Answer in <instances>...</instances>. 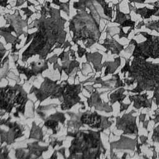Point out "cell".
Listing matches in <instances>:
<instances>
[{
	"mask_svg": "<svg viewBox=\"0 0 159 159\" xmlns=\"http://www.w3.org/2000/svg\"><path fill=\"white\" fill-rule=\"evenodd\" d=\"M35 1H37V2L39 4H40V1H39V0H35Z\"/></svg>",
	"mask_w": 159,
	"mask_h": 159,
	"instance_id": "obj_30",
	"label": "cell"
},
{
	"mask_svg": "<svg viewBox=\"0 0 159 159\" xmlns=\"http://www.w3.org/2000/svg\"><path fill=\"white\" fill-rule=\"evenodd\" d=\"M132 112H135L132 110L130 112L124 114L121 117L117 116L116 117V127L117 130H123V135H138V127L136 124V116L132 115Z\"/></svg>",
	"mask_w": 159,
	"mask_h": 159,
	"instance_id": "obj_6",
	"label": "cell"
},
{
	"mask_svg": "<svg viewBox=\"0 0 159 159\" xmlns=\"http://www.w3.org/2000/svg\"><path fill=\"white\" fill-rule=\"evenodd\" d=\"M40 6V17L35 19L30 23L33 25L27 29L36 28V32L32 34H26L27 39L25 45L32 40V42L24 54H43L49 51L56 43L61 45L66 39V32L65 24L66 20L61 16V10L51 6V2L47 0Z\"/></svg>",
	"mask_w": 159,
	"mask_h": 159,
	"instance_id": "obj_1",
	"label": "cell"
},
{
	"mask_svg": "<svg viewBox=\"0 0 159 159\" xmlns=\"http://www.w3.org/2000/svg\"><path fill=\"white\" fill-rule=\"evenodd\" d=\"M152 99H155V104L157 106H159V89L153 91V95Z\"/></svg>",
	"mask_w": 159,
	"mask_h": 159,
	"instance_id": "obj_19",
	"label": "cell"
},
{
	"mask_svg": "<svg viewBox=\"0 0 159 159\" xmlns=\"http://www.w3.org/2000/svg\"><path fill=\"white\" fill-rule=\"evenodd\" d=\"M128 78L137 83L135 88L126 90L133 93L159 89V64L152 63L140 58L134 57L128 71Z\"/></svg>",
	"mask_w": 159,
	"mask_h": 159,
	"instance_id": "obj_3",
	"label": "cell"
},
{
	"mask_svg": "<svg viewBox=\"0 0 159 159\" xmlns=\"http://www.w3.org/2000/svg\"><path fill=\"white\" fill-rule=\"evenodd\" d=\"M126 91L124 88H119L117 90L110 94V102L111 104H113L116 102H122L125 98L126 95L124 94V92Z\"/></svg>",
	"mask_w": 159,
	"mask_h": 159,
	"instance_id": "obj_11",
	"label": "cell"
},
{
	"mask_svg": "<svg viewBox=\"0 0 159 159\" xmlns=\"http://www.w3.org/2000/svg\"><path fill=\"white\" fill-rule=\"evenodd\" d=\"M145 25L144 22H143V21H142V22H140V23H139L138 25L137 26V29H140L142 26H143V25Z\"/></svg>",
	"mask_w": 159,
	"mask_h": 159,
	"instance_id": "obj_28",
	"label": "cell"
},
{
	"mask_svg": "<svg viewBox=\"0 0 159 159\" xmlns=\"http://www.w3.org/2000/svg\"><path fill=\"white\" fill-rule=\"evenodd\" d=\"M153 120L154 122V125H155L158 122H159V113L155 114V117L153 119Z\"/></svg>",
	"mask_w": 159,
	"mask_h": 159,
	"instance_id": "obj_25",
	"label": "cell"
},
{
	"mask_svg": "<svg viewBox=\"0 0 159 159\" xmlns=\"http://www.w3.org/2000/svg\"><path fill=\"white\" fill-rule=\"evenodd\" d=\"M8 5H10V3L8 2V0H0V6L2 7H7Z\"/></svg>",
	"mask_w": 159,
	"mask_h": 159,
	"instance_id": "obj_23",
	"label": "cell"
},
{
	"mask_svg": "<svg viewBox=\"0 0 159 159\" xmlns=\"http://www.w3.org/2000/svg\"><path fill=\"white\" fill-rule=\"evenodd\" d=\"M148 122H149V120H144V122H143V127L145 129H147L148 128Z\"/></svg>",
	"mask_w": 159,
	"mask_h": 159,
	"instance_id": "obj_26",
	"label": "cell"
},
{
	"mask_svg": "<svg viewBox=\"0 0 159 159\" xmlns=\"http://www.w3.org/2000/svg\"><path fill=\"white\" fill-rule=\"evenodd\" d=\"M100 6L104 12L106 16L109 19L112 18V8L108 6L105 0H78L75 1L73 4V7L76 10H86L89 9L94 7Z\"/></svg>",
	"mask_w": 159,
	"mask_h": 159,
	"instance_id": "obj_7",
	"label": "cell"
},
{
	"mask_svg": "<svg viewBox=\"0 0 159 159\" xmlns=\"http://www.w3.org/2000/svg\"><path fill=\"white\" fill-rule=\"evenodd\" d=\"M108 51H110L112 54L119 55L120 52L124 49V46L118 43L114 39H109L106 38L104 40V43L101 44Z\"/></svg>",
	"mask_w": 159,
	"mask_h": 159,
	"instance_id": "obj_10",
	"label": "cell"
},
{
	"mask_svg": "<svg viewBox=\"0 0 159 159\" xmlns=\"http://www.w3.org/2000/svg\"><path fill=\"white\" fill-rule=\"evenodd\" d=\"M3 17L6 21V24H9L8 27H0V35L4 37L7 43H11L12 47H15L16 44H19L21 39H18L11 34L12 32H15L17 37L19 38L22 34L26 35V33L23 31V28L28 25L29 19H22V17L20 14L19 9H15L13 14L6 13L3 15Z\"/></svg>",
	"mask_w": 159,
	"mask_h": 159,
	"instance_id": "obj_4",
	"label": "cell"
},
{
	"mask_svg": "<svg viewBox=\"0 0 159 159\" xmlns=\"http://www.w3.org/2000/svg\"><path fill=\"white\" fill-rule=\"evenodd\" d=\"M130 58H129V59H127V60L125 61V65H124V67L120 70L121 73L125 74L126 72H128V71H129V69H130Z\"/></svg>",
	"mask_w": 159,
	"mask_h": 159,
	"instance_id": "obj_18",
	"label": "cell"
},
{
	"mask_svg": "<svg viewBox=\"0 0 159 159\" xmlns=\"http://www.w3.org/2000/svg\"><path fill=\"white\" fill-rule=\"evenodd\" d=\"M86 10H76V14L70 20V31L73 32L72 41L77 43L82 40L86 47H89L99 40L101 32L99 30V21L103 18L97 7Z\"/></svg>",
	"mask_w": 159,
	"mask_h": 159,
	"instance_id": "obj_2",
	"label": "cell"
},
{
	"mask_svg": "<svg viewBox=\"0 0 159 159\" xmlns=\"http://www.w3.org/2000/svg\"><path fill=\"white\" fill-rule=\"evenodd\" d=\"M147 40L139 43L135 40L132 39L129 45H134L132 57L147 60L149 58L153 59L159 58V37L152 35L147 32H140Z\"/></svg>",
	"mask_w": 159,
	"mask_h": 159,
	"instance_id": "obj_5",
	"label": "cell"
},
{
	"mask_svg": "<svg viewBox=\"0 0 159 159\" xmlns=\"http://www.w3.org/2000/svg\"><path fill=\"white\" fill-rule=\"evenodd\" d=\"M145 27L148 29H150L151 30H154L159 32V20L157 21H153V22H149L145 25Z\"/></svg>",
	"mask_w": 159,
	"mask_h": 159,
	"instance_id": "obj_15",
	"label": "cell"
},
{
	"mask_svg": "<svg viewBox=\"0 0 159 159\" xmlns=\"http://www.w3.org/2000/svg\"><path fill=\"white\" fill-rule=\"evenodd\" d=\"M119 104H120V111H119V112L120 113L122 111H125V110H127L128 109V107L130 106V105L131 104V102H130V104H125V103H124L122 102H119Z\"/></svg>",
	"mask_w": 159,
	"mask_h": 159,
	"instance_id": "obj_20",
	"label": "cell"
},
{
	"mask_svg": "<svg viewBox=\"0 0 159 159\" xmlns=\"http://www.w3.org/2000/svg\"><path fill=\"white\" fill-rule=\"evenodd\" d=\"M145 117H146V114H140L139 116V122H144L145 119Z\"/></svg>",
	"mask_w": 159,
	"mask_h": 159,
	"instance_id": "obj_24",
	"label": "cell"
},
{
	"mask_svg": "<svg viewBox=\"0 0 159 159\" xmlns=\"http://www.w3.org/2000/svg\"><path fill=\"white\" fill-rule=\"evenodd\" d=\"M140 140L141 142V145H146L147 144V140H148V137L145 135H140L139 136Z\"/></svg>",
	"mask_w": 159,
	"mask_h": 159,
	"instance_id": "obj_21",
	"label": "cell"
},
{
	"mask_svg": "<svg viewBox=\"0 0 159 159\" xmlns=\"http://www.w3.org/2000/svg\"><path fill=\"white\" fill-rule=\"evenodd\" d=\"M27 0H16V4L14 6H12L11 7H19L22 5H23L25 2H26Z\"/></svg>",
	"mask_w": 159,
	"mask_h": 159,
	"instance_id": "obj_22",
	"label": "cell"
},
{
	"mask_svg": "<svg viewBox=\"0 0 159 159\" xmlns=\"http://www.w3.org/2000/svg\"><path fill=\"white\" fill-rule=\"evenodd\" d=\"M148 95L147 93L143 94H139L134 95H129V99L131 102H133L134 108L139 109L141 107L151 108L152 105V98L148 99Z\"/></svg>",
	"mask_w": 159,
	"mask_h": 159,
	"instance_id": "obj_9",
	"label": "cell"
},
{
	"mask_svg": "<svg viewBox=\"0 0 159 159\" xmlns=\"http://www.w3.org/2000/svg\"><path fill=\"white\" fill-rule=\"evenodd\" d=\"M120 65V57H118L114 59V61H107L104 63L103 66H106V68L104 72V76L109 74H112Z\"/></svg>",
	"mask_w": 159,
	"mask_h": 159,
	"instance_id": "obj_12",
	"label": "cell"
},
{
	"mask_svg": "<svg viewBox=\"0 0 159 159\" xmlns=\"http://www.w3.org/2000/svg\"><path fill=\"white\" fill-rule=\"evenodd\" d=\"M71 0H68L66 2H61L60 0H52V4L58 6L59 9L63 11L66 15L69 17L70 16V3Z\"/></svg>",
	"mask_w": 159,
	"mask_h": 159,
	"instance_id": "obj_13",
	"label": "cell"
},
{
	"mask_svg": "<svg viewBox=\"0 0 159 159\" xmlns=\"http://www.w3.org/2000/svg\"><path fill=\"white\" fill-rule=\"evenodd\" d=\"M26 3H27V7L33 6L34 7H35V5L34 3L31 2H30V1H29V0H27V1H26Z\"/></svg>",
	"mask_w": 159,
	"mask_h": 159,
	"instance_id": "obj_27",
	"label": "cell"
},
{
	"mask_svg": "<svg viewBox=\"0 0 159 159\" xmlns=\"http://www.w3.org/2000/svg\"><path fill=\"white\" fill-rule=\"evenodd\" d=\"M127 155V153H124L123 156L122 157V158H126V156Z\"/></svg>",
	"mask_w": 159,
	"mask_h": 159,
	"instance_id": "obj_29",
	"label": "cell"
},
{
	"mask_svg": "<svg viewBox=\"0 0 159 159\" xmlns=\"http://www.w3.org/2000/svg\"><path fill=\"white\" fill-rule=\"evenodd\" d=\"M138 137L139 135H137L135 139H132L122 134L120 135V139L119 140L112 142L110 143L111 150L115 149L120 151L125 150L134 151L136 147L137 143L138 142Z\"/></svg>",
	"mask_w": 159,
	"mask_h": 159,
	"instance_id": "obj_8",
	"label": "cell"
},
{
	"mask_svg": "<svg viewBox=\"0 0 159 159\" xmlns=\"http://www.w3.org/2000/svg\"><path fill=\"white\" fill-rule=\"evenodd\" d=\"M152 139L153 142L159 143V125L153 129Z\"/></svg>",
	"mask_w": 159,
	"mask_h": 159,
	"instance_id": "obj_16",
	"label": "cell"
},
{
	"mask_svg": "<svg viewBox=\"0 0 159 159\" xmlns=\"http://www.w3.org/2000/svg\"><path fill=\"white\" fill-rule=\"evenodd\" d=\"M112 77H114L116 80V84L114 86V89L116 88H121V87H124L125 86V83H124L122 80H120V76L119 75L118 73L113 75Z\"/></svg>",
	"mask_w": 159,
	"mask_h": 159,
	"instance_id": "obj_14",
	"label": "cell"
},
{
	"mask_svg": "<svg viewBox=\"0 0 159 159\" xmlns=\"http://www.w3.org/2000/svg\"><path fill=\"white\" fill-rule=\"evenodd\" d=\"M20 10L24 12V14L26 16V18H27V19H29V18L35 13L34 11H31V10L29 8V7H27H27H22V8H20Z\"/></svg>",
	"mask_w": 159,
	"mask_h": 159,
	"instance_id": "obj_17",
	"label": "cell"
}]
</instances>
